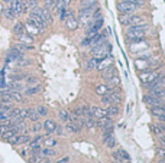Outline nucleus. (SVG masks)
<instances>
[{
    "mask_svg": "<svg viewBox=\"0 0 165 163\" xmlns=\"http://www.w3.org/2000/svg\"><path fill=\"white\" fill-rule=\"evenodd\" d=\"M148 30V25L146 23H140V25H133L131 26L126 32V38L129 42L133 41H139V39L145 38V33Z\"/></svg>",
    "mask_w": 165,
    "mask_h": 163,
    "instance_id": "f257e3e1",
    "label": "nucleus"
},
{
    "mask_svg": "<svg viewBox=\"0 0 165 163\" xmlns=\"http://www.w3.org/2000/svg\"><path fill=\"white\" fill-rule=\"evenodd\" d=\"M117 9L120 13H131L132 15L133 12H136L138 6L135 4L133 0H122V2L117 3Z\"/></svg>",
    "mask_w": 165,
    "mask_h": 163,
    "instance_id": "f03ea898",
    "label": "nucleus"
},
{
    "mask_svg": "<svg viewBox=\"0 0 165 163\" xmlns=\"http://www.w3.org/2000/svg\"><path fill=\"white\" fill-rule=\"evenodd\" d=\"M28 20L32 22V23H34L39 30H44L45 28H47V23L44 22V19L39 16L36 12H34V10H30V12H29V19H28Z\"/></svg>",
    "mask_w": 165,
    "mask_h": 163,
    "instance_id": "7ed1b4c3",
    "label": "nucleus"
},
{
    "mask_svg": "<svg viewBox=\"0 0 165 163\" xmlns=\"http://www.w3.org/2000/svg\"><path fill=\"white\" fill-rule=\"evenodd\" d=\"M157 77H159V74H158L157 71H146V72H140V74H139V78H140V81H142L144 85L152 82Z\"/></svg>",
    "mask_w": 165,
    "mask_h": 163,
    "instance_id": "20e7f679",
    "label": "nucleus"
},
{
    "mask_svg": "<svg viewBox=\"0 0 165 163\" xmlns=\"http://www.w3.org/2000/svg\"><path fill=\"white\" fill-rule=\"evenodd\" d=\"M9 3H10V9L15 12L16 16L23 13V0H10Z\"/></svg>",
    "mask_w": 165,
    "mask_h": 163,
    "instance_id": "39448f33",
    "label": "nucleus"
},
{
    "mask_svg": "<svg viewBox=\"0 0 165 163\" xmlns=\"http://www.w3.org/2000/svg\"><path fill=\"white\" fill-rule=\"evenodd\" d=\"M144 103H146V104L151 105V107H158V105H162V100H161V98L154 97V95H151V94L144 95Z\"/></svg>",
    "mask_w": 165,
    "mask_h": 163,
    "instance_id": "423d86ee",
    "label": "nucleus"
},
{
    "mask_svg": "<svg viewBox=\"0 0 165 163\" xmlns=\"http://www.w3.org/2000/svg\"><path fill=\"white\" fill-rule=\"evenodd\" d=\"M109 65H112V56L106 55V56H103V58L97 59V65H96V69L99 71H103L104 68H107Z\"/></svg>",
    "mask_w": 165,
    "mask_h": 163,
    "instance_id": "0eeeda50",
    "label": "nucleus"
},
{
    "mask_svg": "<svg viewBox=\"0 0 165 163\" xmlns=\"http://www.w3.org/2000/svg\"><path fill=\"white\" fill-rule=\"evenodd\" d=\"M23 25H25V32L28 35H30V36H36V35H39V32H41L30 20H28L26 23H23Z\"/></svg>",
    "mask_w": 165,
    "mask_h": 163,
    "instance_id": "6e6552de",
    "label": "nucleus"
},
{
    "mask_svg": "<svg viewBox=\"0 0 165 163\" xmlns=\"http://www.w3.org/2000/svg\"><path fill=\"white\" fill-rule=\"evenodd\" d=\"M113 159H116L114 162H117V160H125V162H129L131 160V156H129V153H127L126 150H117L116 153H113Z\"/></svg>",
    "mask_w": 165,
    "mask_h": 163,
    "instance_id": "1a4fd4ad",
    "label": "nucleus"
},
{
    "mask_svg": "<svg viewBox=\"0 0 165 163\" xmlns=\"http://www.w3.org/2000/svg\"><path fill=\"white\" fill-rule=\"evenodd\" d=\"M90 111H91V116H93V118H102L106 116V110L100 108V107H97V105H93V107H90Z\"/></svg>",
    "mask_w": 165,
    "mask_h": 163,
    "instance_id": "9d476101",
    "label": "nucleus"
},
{
    "mask_svg": "<svg viewBox=\"0 0 165 163\" xmlns=\"http://www.w3.org/2000/svg\"><path fill=\"white\" fill-rule=\"evenodd\" d=\"M107 95L110 97V101H112V104H114V105L120 104V101H122V97H120V94H119L117 90H110V92L107 94Z\"/></svg>",
    "mask_w": 165,
    "mask_h": 163,
    "instance_id": "9b49d317",
    "label": "nucleus"
},
{
    "mask_svg": "<svg viewBox=\"0 0 165 163\" xmlns=\"http://www.w3.org/2000/svg\"><path fill=\"white\" fill-rule=\"evenodd\" d=\"M65 26H67L68 29H71V30L77 29V28H78V19H76L72 15H70V16L65 19Z\"/></svg>",
    "mask_w": 165,
    "mask_h": 163,
    "instance_id": "f8f14e48",
    "label": "nucleus"
},
{
    "mask_svg": "<svg viewBox=\"0 0 165 163\" xmlns=\"http://www.w3.org/2000/svg\"><path fill=\"white\" fill-rule=\"evenodd\" d=\"M164 82H165V77L164 75H159V77H157V78H155L152 82L146 84V87H148L149 90H152V88H157V87H161V85H164Z\"/></svg>",
    "mask_w": 165,
    "mask_h": 163,
    "instance_id": "ddd939ff",
    "label": "nucleus"
},
{
    "mask_svg": "<svg viewBox=\"0 0 165 163\" xmlns=\"http://www.w3.org/2000/svg\"><path fill=\"white\" fill-rule=\"evenodd\" d=\"M17 41L22 42V43H26V45H32L34 43V36H30V35H28L26 32H23V33H21L19 36H16Z\"/></svg>",
    "mask_w": 165,
    "mask_h": 163,
    "instance_id": "4468645a",
    "label": "nucleus"
},
{
    "mask_svg": "<svg viewBox=\"0 0 165 163\" xmlns=\"http://www.w3.org/2000/svg\"><path fill=\"white\" fill-rule=\"evenodd\" d=\"M42 129L45 130L48 134H49V133H54L55 129H57V123H55L54 120H47V121L42 124Z\"/></svg>",
    "mask_w": 165,
    "mask_h": 163,
    "instance_id": "2eb2a0df",
    "label": "nucleus"
},
{
    "mask_svg": "<svg viewBox=\"0 0 165 163\" xmlns=\"http://www.w3.org/2000/svg\"><path fill=\"white\" fill-rule=\"evenodd\" d=\"M151 95L158 97V98H162V97H165V87H164V85H161V87L152 88V90H151Z\"/></svg>",
    "mask_w": 165,
    "mask_h": 163,
    "instance_id": "dca6fc26",
    "label": "nucleus"
},
{
    "mask_svg": "<svg viewBox=\"0 0 165 163\" xmlns=\"http://www.w3.org/2000/svg\"><path fill=\"white\" fill-rule=\"evenodd\" d=\"M41 91V85L36 84V85H29V87L25 90V95H35Z\"/></svg>",
    "mask_w": 165,
    "mask_h": 163,
    "instance_id": "f3484780",
    "label": "nucleus"
},
{
    "mask_svg": "<svg viewBox=\"0 0 165 163\" xmlns=\"http://www.w3.org/2000/svg\"><path fill=\"white\" fill-rule=\"evenodd\" d=\"M110 90H112V88H109L107 85L102 84V85H97V87H96V94H97V95H102V97L107 95V94L110 92Z\"/></svg>",
    "mask_w": 165,
    "mask_h": 163,
    "instance_id": "a211bd4d",
    "label": "nucleus"
},
{
    "mask_svg": "<svg viewBox=\"0 0 165 163\" xmlns=\"http://www.w3.org/2000/svg\"><path fill=\"white\" fill-rule=\"evenodd\" d=\"M119 114V107L117 105H114V104H112V105H109L106 108V116L107 117H116Z\"/></svg>",
    "mask_w": 165,
    "mask_h": 163,
    "instance_id": "6ab92c4d",
    "label": "nucleus"
},
{
    "mask_svg": "<svg viewBox=\"0 0 165 163\" xmlns=\"http://www.w3.org/2000/svg\"><path fill=\"white\" fill-rule=\"evenodd\" d=\"M144 23V19L140 16H136V15H131L129 17V22H127V26H133V25H140Z\"/></svg>",
    "mask_w": 165,
    "mask_h": 163,
    "instance_id": "aec40b11",
    "label": "nucleus"
},
{
    "mask_svg": "<svg viewBox=\"0 0 165 163\" xmlns=\"http://www.w3.org/2000/svg\"><path fill=\"white\" fill-rule=\"evenodd\" d=\"M114 74H116V69H114V67H112V65H109L107 68L103 69V78H104V80H109L110 77H113Z\"/></svg>",
    "mask_w": 165,
    "mask_h": 163,
    "instance_id": "412c9836",
    "label": "nucleus"
},
{
    "mask_svg": "<svg viewBox=\"0 0 165 163\" xmlns=\"http://www.w3.org/2000/svg\"><path fill=\"white\" fill-rule=\"evenodd\" d=\"M3 16L6 17V19H7V20H15V19H16V15H15V12H13L12 9H10V6H9V7H6L3 10Z\"/></svg>",
    "mask_w": 165,
    "mask_h": 163,
    "instance_id": "4be33fe9",
    "label": "nucleus"
},
{
    "mask_svg": "<svg viewBox=\"0 0 165 163\" xmlns=\"http://www.w3.org/2000/svg\"><path fill=\"white\" fill-rule=\"evenodd\" d=\"M23 32H25V25H23L22 22L15 23V26H13V33L16 35V36H19V35L23 33Z\"/></svg>",
    "mask_w": 165,
    "mask_h": 163,
    "instance_id": "5701e85b",
    "label": "nucleus"
},
{
    "mask_svg": "<svg viewBox=\"0 0 165 163\" xmlns=\"http://www.w3.org/2000/svg\"><path fill=\"white\" fill-rule=\"evenodd\" d=\"M10 97H12V103H21V101H23V95L19 91L10 90Z\"/></svg>",
    "mask_w": 165,
    "mask_h": 163,
    "instance_id": "b1692460",
    "label": "nucleus"
},
{
    "mask_svg": "<svg viewBox=\"0 0 165 163\" xmlns=\"http://www.w3.org/2000/svg\"><path fill=\"white\" fill-rule=\"evenodd\" d=\"M41 155H42L44 157H51V156L55 155V152L52 147H44V149H41Z\"/></svg>",
    "mask_w": 165,
    "mask_h": 163,
    "instance_id": "393cba45",
    "label": "nucleus"
},
{
    "mask_svg": "<svg viewBox=\"0 0 165 163\" xmlns=\"http://www.w3.org/2000/svg\"><path fill=\"white\" fill-rule=\"evenodd\" d=\"M28 118H29L30 121H38L39 116H38V113H36V110H35V108L28 110Z\"/></svg>",
    "mask_w": 165,
    "mask_h": 163,
    "instance_id": "a878e982",
    "label": "nucleus"
},
{
    "mask_svg": "<svg viewBox=\"0 0 165 163\" xmlns=\"http://www.w3.org/2000/svg\"><path fill=\"white\" fill-rule=\"evenodd\" d=\"M15 48H16V49H19V51H21V52H23V54H25L26 51L32 49V45H26V43H22V42H17L16 45H15Z\"/></svg>",
    "mask_w": 165,
    "mask_h": 163,
    "instance_id": "bb28decb",
    "label": "nucleus"
},
{
    "mask_svg": "<svg viewBox=\"0 0 165 163\" xmlns=\"http://www.w3.org/2000/svg\"><path fill=\"white\" fill-rule=\"evenodd\" d=\"M109 85H110V88L112 87H117L119 84H120V80H119V77H117V74H114L113 77H110L109 80Z\"/></svg>",
    "mask_w": 165,
    "mask_h": 163,
    "instance_id": "cd10ccee",
    "label": "nucleus"
},
{
    "mask_svg": "<svg viewBox=\"0 0 165 163\" xmlns=\"http://www.w3.org/2000/svg\"><path fill=\"white\" fill-rule=\"evenodd\" d=\"M58 117H59V120H61V121H64V123L70 121V113H68V111H65V110H61V111H59Z\"/></svg>",
    "mask_w": 165,
    "mask_h": 163,
    "instance_id": "c85d7f7f",
    "label": "nucleus"
},
{
    "mask_svg": "<svg viewBox=\"0 0 165 163\" xmlns=\"http://www.w3.org/2000/svg\"><path fill=\"white\" fill-rule=\"evenodd\" d=\"M55 144H57V139H54V137L44 139V146L45 147H54Z\"/></svg>",
    "mask_w": 165,
    "mask_h": 163,
    "instance_id": "c756f323",
    "label": "nucleus"
},
{
    "mask_svg": "<svg viewBox=\"0 0 165 163\" xmlns=\"http://www.w3.org/2000/svg\"><path fill=\"white\" fill-rule=\"evenodd\" d=\"M36 113H38L39 117H45V116H48V108L45 107V105H39V107H36Z\"/></svg>",
    "mask_w": 165,
    "mask_h": 163,
    "instance_id": "7c9ffc66",
    "label": "nucleus"
},
{
    "mask_svg": "<svg viewBox=\"0 0 165 163\" xmlns=\"http://www.w3.org/2000/svg\"><path fill=\"white\" fill-rule=\"evenodd\" d=\"M13 108L12 103H4V101H0V113L2 111H10Z\"/></svg>",
    "mask_w": 165,
    "mask_h": 163,
    "instance_id": "2f4dec72",
    "label": "nucleus"
},
{
    "mask_svg": "<svg viewBox=\"0 0 165 163\" xmlns=\"http://www.w3.org/2000/svg\"><path fill=\"white\" fill-rule=\"evenodd\" d=\"M104 143H106V146L110 147V149H113V147H116V144H117V142H116V139L113 137V136H110L107 140H104Z\"/></svg>",
    "mask_w": 165,
    "mask_h": 163,
    "instance_id": "473e14b6",
    "label": "nucleus"
},
{
    "mask_svg": "<svg viewBox=\"0 0 165 163\" xmlns=\"http://www.w3.org/2000/svg\"><path fill=\"white\" fill-rule=\"evenodd\" d=\"M96 65H97V59L91 58V59H89V61H87L85 68H87V69H94V68H96Z\"/></svg>",
    "mask_w": 165,
    "mask_h": 163,
    "instance_id": "72a5a7b5",
    "label": "nucleus"
},
{
    "mask_svg": "<svg viewBox=\"0 0 165 163\" xmlns=\"http://www.w3.org/2000/svg\"><path fill=\"white\" fill-rule=\"evenodd\" d=\"M54 6H55V0H44V7L48 9L49 12H52Z\"/></svg>",
    "mask_w": 165,
    "mask_h": 163,
    "instance_id": "f704fd0d",
    "label": "nucleus"
},
{
    "mask_svg": "<svg viewBox=\"0 0 165 163\" xmlns=\"http://www.w3.org/2000/svg\"><path fill=\"white\" fill-rule=\"evenodd\" d=\"M96 3H97V0H81V9L90 7V6H93Z\"/></svg>",
    "mask_w": 165,
    "mask_h": 163,
    "instance_id": "c9c22d12",
    "label": "nucleus"
},
{
    "mask_svg": "<svg viewBox=\"0 0 165 163\" xmlns=\"http://www.w3.org/2000/svg\"><path fill=\"white\" fill-rule=\"evenodd\" d=\"M26 84H28V87H29V85H36V84H39V81L36 77H28V78H26Z\"/></svg>",
    "mask_w": 165,
    "mask_h": 163,
    "instance_id": "e433bc0d",
    "label": "nucleus"
},
{
    "mask_svg": "<svg viewBox=\"0 0 165 163\" xmlns=\"http://www.w3.org/2000/svg\"><path fill=\"white\" fill-rule=\"evenodd\" d=\"M25 3L28 4V7H29V10H30V9H34L38 6V0H25Z\"/></svg>",
    "mask_w": 165,
    "mask_h": 163,
    "instance_id": "4c0bfd02",
    "label": "nucleus"
},
{
    "mask_svg": "<svg viewBox=\"0 0 165 163\" xmlns=\"http://www.w3.org/2000/svg\"><path fill=\"white\" fill-rule=\"evenodd\" d=\"M102 104L104 105V107H109V105H112V101H110V97L109 95H103Z\"/></svg>",
    "mask_w": 165,
    "mask_h": 163,
    "instance_id": "58836bf2",
    "label": "nucleus"
},
{
    "mask_svg": "<svg viewBox=\"0 0 165 163\" xmlns=\"http://www.w3.org/2000/svg\"><path fill=\"white\" fill-rule=\"evenodd\" d=\"M10 118V111H2L0 113V121L2 120H9Z\"/></svg>",
    "mask_w": 165,
    "mask_h": 163,
    "instance_id": "ea45409f",
    "label": "nucleus"
},
{
    "mask_svg": "<svg viewBox=\"0 0 165 163\" xmlns=\"http://www.w3.org/2000/svg\"><path fill=\"white\" fill-rule=\"evenodd\" d=\"M35 124L32 126V130H34V131H39V130L42 129V124H41V123H38V121H34Z\"/></svg>",
    "mask_w": 165,
    "mask_h": 163,
    "instance_id": "a19ab883",
    "label": "nucleus"
},
{
    "mask_svg": "<svg viewBox=\"0 0 165 163\" xmlns=\"http://www.w3.org/2000/svg\"><path fill=\"white\" fill-rule=\"evenodd\" d=\"M159 143H161L162 147L165 149V134H159Z\"/></svg>",
    "mask_w": 165,
    "mask_h": 163,
    "instance_id": "79ce46f5",
    "label": "nucleus"
},
{
    "mask_svg": "<svg viewBox=\"0 0 165 163\" xmlns=\"http://www.w3.org/2000/svg\"><path fill=\"white\" fill-rule=\"evenodd\" d=\"M68 160H70V157H68V156H65V157H62L61 160H58V163H67Z\"/></svg>",
    "mask_w": 165,
    "mask_h": 163,
    "instance_id": "37998d69",
    "label": "nucleus"
},
{
    "mask_svg": "<svg viewBox=\"0 0 165 163\" xmlns=\"http://www.w3.org/2000/svg\"><path fill=\"white\" fill-rule=\"evenodd\" d=\"M70 3H71V0H62V4L65 6V7H67V6H68Z\"/></svg>",
    "mask_w": 165,
    "mask_h": 163,
    "instance_id": "c03bdc74",
    "label": "nucleus"
},
{
    "mask_svg": "<svg viewBox=\"0 0 165 163\" xmlns=\"http://www.w3.org/2000/svg\"><path fill=\"white\" fill-rule=\"evenodd\" d=\"M3 10H4V7H3V3H0V16L3 15Z\"/></svg>",
    "mask_w": 165,
    "mask_h": 163,
    "instance_id": "a18cd8bd",
    "label": "nucleus"
},
{
    "mask_svg": "<svg viewBox=\"0 0 165 163\" xmlns=\"http://www.w3.org/2000/svg\"><path fill=\"white\" fill-rule=\"evenodd\" d=\"M159 118H161V121H164V123H165V116H162V117H159Z\"/></svg>",
    "mask_w": 165,
    "mask_h": 163,
    "instance_id": "49530a36",
    "label": "nucleus"
},
{
    "mask_svg": "<svg viewBox=\"0 0 165 163\" xmlns=\"http://www.w3.org/2000/svg\"><path fill=\"white\" fill-rule=\"evenodd\" d=\"M158 163H165V157H164V159H161V160H159V162H158Z\"/></svg>",
    "mask_w": 165,
    "mask_h": 163,
    "instance_id": "de8ad7c7",
    "label": "nucleus"
},
{
    "mask_svg": "<svg viewBox=\"0 0 165 163\" xmlns=\"http://www.w3.org/2000/svg\"><path fill=\"white\" fill-rule=\"evenodd\" d=\"M2 2H4V3H7V2H10V0H2Z\"/></svg>",
    "mask_w": 165,
    "mask_h": 163,
    "instance_id": "09e8293b",
    "label": "nucleus"
},
{
    "mask_svg": "<svg viewBox=\"0 0 165 163\" xmlns=\"http://www.w3.org/2000/svg\"><path fill=\"white\" fill-rule=\"evenodd\" d=\"M48 163H54V162H48Z\"/></svg>",
    "mask_w": 165,
    "mask_h": 163,
    "instance_id": "8fccbe9b",
    "label": "nucleus"
}]
</instances>
